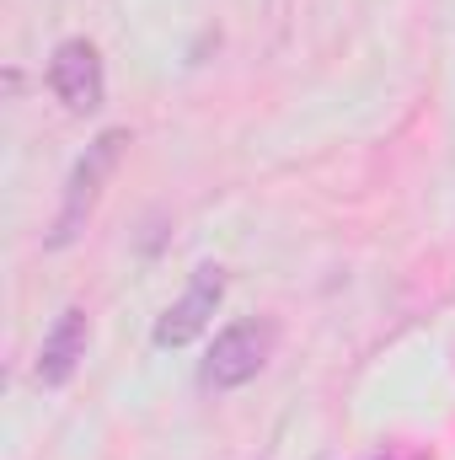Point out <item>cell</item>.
<instances>
[{
	"label": "cell",
	"instance_id": "obj_1",
	"mask_svg": "<svg viewBox=\"0 0 455 460\" xmlns=\"http://www.w3.org/2000/svg\"><path fill=\"white\" fill-rule=\"evenodd\" d=\"M123 145H129V128H103V134L86 145V155L70 166L65 204H59V220H54V230H49V246H70V241L86 230L97 199H103V182L113 177L118 161H123Z\"/></svg>",
	"mask_w": 455,
	"mask_h": 460
},
{
	"label": "cell",
	"instance_id": "obj_2",
	"mask_svg": "<svg viewBox=\"0 0 455 460\" xmlns=\"http://www.w3.org/2000/svg\"><path fill=\"white\" fill-rule=\"evenodd\" d=\"M273 343H279V327L268 316H241V322H230L226 332L215 338L199 380L210 391H236V385L257 380V369L273 358Z\"/></svg>",
	"mask_w": 455,
	"mask_h": 460
},
{
	"label": "cell",
	"instance_id": "obj_3",
	"mask_svg": "<svg viewBox=\"0 0 455 460\" xmlns=\"http://www.w3.org/2000/svg\"><path fill=\"white\" fill-rule=\"evenodd\" d=\"M49 86H54V97H59L70 113H97V108H103V92H108L97 43L65 38V43L54 49V59H49Z\"/></svg>",
	"mask_w": 455,
	"mask_h": 460
},
{
	"label": "cell",
	"instance_id": "obj_4",
	"mask_svg": "<svg viewBox=\"0 0 455 460\" xmlns=\"http://www.w3.org/2000/svg\"><path fill=\"white\" fill-rule=\"evenodd\" d=\"M220 300H226V273L204 262V268L193 273V284L183 289V300H177V305H166V316L156 322V348H183V343H193V338H199V332L215 322Z\"/></svg>",
	"mask_w": 455,
	"mask_h": 460
},
{
	"label": "cell",
	"instance_id": "obj_5",
	"mask_svg": "<svg viewBox=\"0 0 455 460\" xmlns=\"http://www.w3.org/2000/svg\"><path fill=\"white\" fill-rule=\"evenodd\" d=\"M86 343H92L86 311H81V305L59 311V322L49 327V338H43V348H38V385H49V391L70 385V375H76L81 358H86Z\"/></svg>",
	"mask_w": 455,
	"mask_h": 460
}]
</instances>
